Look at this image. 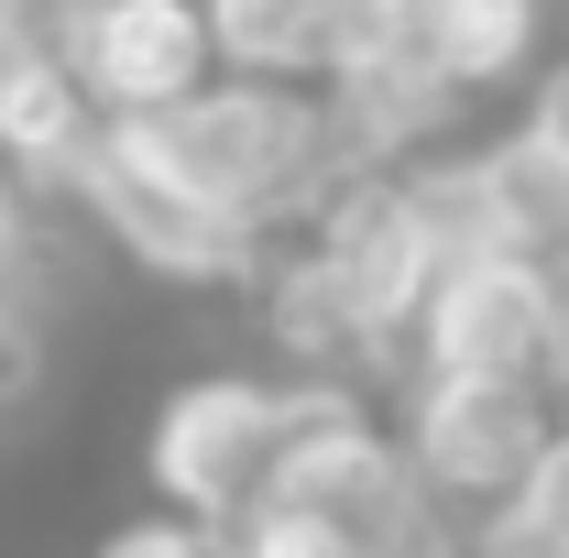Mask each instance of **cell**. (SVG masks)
Listing matches in <instances>:
<instances>
[{
    "mask_svg": "<svg viewBox=\"0 0 569 558\" xmlns=\"http://www.w3.org/2000/svg\"><path fill=\"white\" fill-rule=\"evenodd\" d=\"M230 558H372L361 548V526H340V515H307V504H263L241 537H230Z\"/></svg>",
    "mask_w": 569,
    "mask_h": 558,
    "instance_id": "cell-13",
    "label": "cell"
},
{
    "mask_svg": "<svg viewBox=\"0 0 569 558\" xmlns=\"http://www.w3.org/2000/svg\"><path fill=\"white\" fill-rule=\"evenodd\" d=\"M99 99L77 88V67L44 44V22L22 11V33L0 44V176H22L33 198H67L77 165L99 153Z\"/></svg>",
    "mask_w": 569,
    "mask_h": 558,
    "instance_id": "cell-7",
    "label": "cell"
},
{
    "mask_svg": "<svg viewBox=\"0 0 569 558\" xmlns=\"http://www.w3.org/2000/svg\"><path fill=\"white\" fill-rule=\"evenodd\" d=\"M33 22L99 99V121H153L219 88L209 0H33Z\"/></svg>",
    "mask_w": 569,
    "mask_h": 558,
    "instance_id": "cell-3",
    "label": "cell"
},
{
    "mask_svg": "<svg viewBox=\"0 0 569 558\" xmlns=\"http://www.w3.org/2000/svg\"><path fill=\"white\" fill-rule=\"evenodd\" d=\"M263 329H274L284 361H307V372H340V361H372L351 329V307H340V285H329V263L307 252V241H284L274 263H263Z\"/></svg>",
    "mask_w": 569,
    "mask_h": 558,
    "instance_id": "cell-10",
    "label": "cell"
},
{
    "mask_svg": "<svg viewBox=\"0 0 569 558\" xmlns=\"http://www.w3.org/2000/svg\"><path fill=\"white\" fill-rule=\"evenodd\" d=\"M471 558H526V548H503V537H471Z\"/></svg>",
    "mask_w": 569,
    "mask_h": 558,
    "instance_id": "cell-16",
    "label": "cell"
},
{
    "mask_svg": "<svg viewBox=\"0 0 569 558\" xmlns=\"http://www.w3.org/2000/svg\"><path fill=\"white\" fill-rule=\"evenodd\" d=\"M88 558H230V537H209V526H187V515L153 504V515H121Z\"/></svg>",
    "mask_w": 569,
    "mask_h": 558,
    "instance_id": "cell-14",
    "label": "cell"
},
{
    "mask_svg": "<svg viewBox=\"0 0 569 558\" xmlns=\"http://www.w3.org/2000/svg\"><path fill=\"white\" fill-rule=\"evenodd\" d=\"M482 537H503L526 558H569V427H559V449L537 460V482L503 504V526H482Z\"/></svg>",
    "mask_w": 569,
    "mask_h": 558,
    "instance_id": "cell-12",
    "label": "cell"
},
{
    "mask_svg": "<svg viewBox=\"0 0 569 558\" xmlns=\"http://www.w3.org/2000/svg\"><path fill=\"white\" fill-rule=\"evenodd\" d=\"M284 438H296V383H263V372H187L153 395L142 417V482L164 515L209 526V537H241L263 504H274Z\"/></svg>",
    "mask_w": 569,
    "mask_h": 558,
    "instance_id": "cell-1",
    "label": "cell"
},
{
    "mask_svg": "<svg viewBox=\"0 0 569 558\" xmlns=\"http://www.w3.org/2000/svg\"><path fill=\"white\" fill-rule=\"evenodd\" d=\"M559 395L548 383H438L417 372L406 383V417H395V449L417 471L427 504H449L471 537L503 526V504L537 482V460L559 449Z\"/></svg>",
    "mask_w": 569,
    "mask_h": 558,
    "instance_id": "cell-2",
    "label": "cell"
},
{
    "mask_svg": "<svg viewBox=\"0 0 569 558\" xmlns=\"http://www.w3.org/2000/svg\"><path fill=\"white\" fill-rule=\"evenodd\" d=\"M417 372L438 383H548L559 395V275L526 252H460L417 318Z\"/></svg>",
    "mask_w": 569,
    "mask_h": 558,
    "instance_id": "cell-4",
    "label": "cell"
},
{
    "mask_svg": "<svg viewBox=\"0 0 569 558\" xmlns=\"http://www.w3.org/2000/svg\"><path fill=\"white\" fill-rule=\"evenodd\" d=\"M209 33L241 88H329V0H209Z\"/></svg>",
    "mask_w": 569,
    "mask_h": 558,
    "instance_id": "cell-9",
    "label": "cell"
},
{
    "mask_svg": "<svg viewBox=\"0 0 569 558\" xmlns=\"http://www.w3.org/2000/svg\"><path fill=\"white\" fill-rule=\"evenodd\" d=\"M417 56L471 110L503 99V88H537V67H548V0H427Z\"/></svg>",
    "mask_w": 569,
    "mask_h": 558,
    "instance_id": "cell-8",
    "label": "cell"
},
{
    "mask_svg": "<svg viewBox=\"0 0 569 558\" xmlns=\"http://www.w3.org/2000/svg\"><path fill=\"white\" fill-rule=\"evenodd\" d=\"M417 22H427V0H329V88L417 56Z\"/></svg>",
    "mask_w": 569,
    "mask_h": 558,
    "instance_id": "cell-11",
    "label": "cell"
},
{
    "mask_svg": "<svg viewBox=\"0 0 569 558\" xmlns=\"http://www.w3.org/2000/svg\"><path fill=\"white\" fill-rule=\"evenodd\" d=\"M22 11H33V0H0V44H11V33H22Z\"/></svg>",
    "mask_w": 569,
    "mask_h": 558,
    "instance_id": "cell-15",
    "label": "cell"
},
{
    "mask_svg": "<svg viewBox=\"0 0 569 558\" xmlns=\"http://www.w3.org/2000/svg\"><path fill=\"white\" fill-rule=\"evenodd\" d=\"M67 209L88 219V230H99L132 275L187 285V296H209V285H263V263H274V241H252V230H230V219L187 209V198H176L164 176H142L110 132H99V153L77 165Z\"/></svg>",
    "mask_w": 569,
    "mask_h": 558,
    "instance_id": "cell-5",
    "label": "cell"
},
{
    "mask_svg": "<svg viewBox=\"0 0 569 558\" xmlns=\"http://www.w3.org/2000/svg\"><path fill=\"white\" fill-rule=\"evenodd\" d=\"M307 252L329 263L361 350H395V340L417 350V318H427V296H438V275H449V241L427 230V209H417L406 176H361L351 198L307 230Z\"/></svg>",
    "mask_w": 569,
    "mask_h": 558,
    "instance_id": "cell-6",
    "label": "cell"
}]
</instances>
